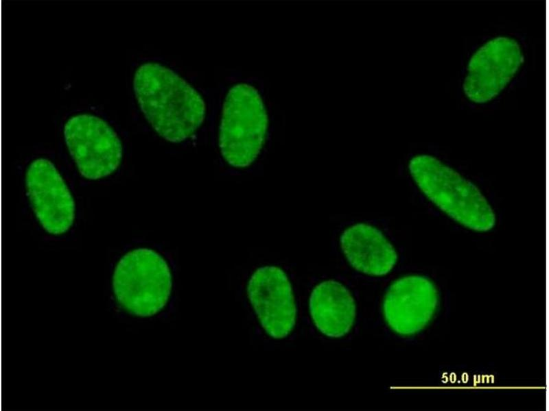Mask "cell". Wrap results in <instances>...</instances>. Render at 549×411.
<instances>
[{
	"label": "cell",
	"mask_w": 549,
	"mask_h": 411,
	"mask_svg": "<svg viewBox=\"0 0 549 411\" xmlns=\"http://www.w3.org/2000/svg\"><path fill=\"white\" fill-rule=\"evenodd\" d=\"M133 88L145 118L154 131L171 142L191 137L206 115L204 99L187 82L157 62L141 64Z\"/></svg>",
	"instance_id": "1"
},
{
	"label": "cell",
	"mask_w": 549,
	"mask_h": 411,
	"mask_svg": "<svg viewBox=\"0 0 549 411\" xmlns=\"http://www.w3.org/2000/svg\"><path fill=\"white\" fill-rule=\"evenodd\" d=\"M410 173L425 195L460 225L488 232L495 214L487 199L471 182L436 158L421 154L409 162Z\"/></svg>",
	"instance_id": "2"
},
{
	"label": "cell",
	"mask_w": 549,
	"mask_h": 411,
	"mask_svg": "<svg viewBox=\"0 0 549 411\" xmlns=\"http://www.w3.org/2000/svg\"><path fill=\"white\" fill-rule=\"evenodd\" d=\"M268 127V116L257 90L245 83L232 86L219 127L218 145L224 160L238 169L251 165L263 148Z\"/></svg>",
	"instance_id": "3"
},
{
	"label": "cell",
	"mask_w": 549,
	"mask_h": 411,
	"mask_svg": "<svg viewBox=\"0 0 549 411\" xmlns=\"http://www.w3.org/2000/svg\"><path fill=\"white\" fill-rule=\"evenodd\" d=\"M172 287L171 271L156 251L137 248L124 255L113 275L117 302L129 313L151 316L166 306Z\"/></svg>",
	"instance_id": "4"
},
{
	"label": "cell",
	"mask_w": 549,
	"mask_h": 411,
	"mask_svg": "<svg viewBox=\"0 0 549 411\" xmlns=\"http://www.w3.org/2000/svg\"><path fill=\"white\" fill-rule=\"evenodd\" d=\"M64 137L83 177L102 179L119 166L123 156L121 142L113 127L100 117L86 113L71 116L64 125Z\"/></svg>",
	"instance_id": "5"
},
{
	"label": "cell",
	"mask_w": 549,
	"mask_h": 411,
	"mask_svg": "<svg viewBox=\"0 0 549 411\" xmlns=\"http://www.w3.org/2000/svg\"><path fill=\"white\" fill-rule=\"evenodd\" d=\"M524 57L518 42L498 36L481 46L471 57L463 88L466 97L476 103L496 97L515 76Z\"/></svg>",
	"instance_id": "6"
},
{
	"label": "cell",
	"mask_w": 549,
	"mask_h": 411,
	"mask_svg": "<svg viewBox=\"0 0 549 411\" xmlns=\"http://www.w3.org/2000/svg\"><path fill=\"white\" fill-rule=\"evenodd\" d=\"M25 179L27 196L45 231L54 236L67 232L73 224L75 204L55 165L46 158L35 159L29 164Z\"/></svg>",
	"instance_id": "7"
},
{
	"label": "cell",
	"mask_w": 549,
	"mask_h": 411,
	"mask_svg": "<svg viewBox=\"0 0 549 411\" xmlns=\"http://www.w3.org/2000/svg\"><path fill=\"white\" fill-rule=\"evenodd\" d=\"M247 295L265 332L272 338H285L293 330L296 307L285 273L275 266L258 268L247 285Z\"/></svg>",
	"instance_id": "8"
},
{
	"label": "cell",
	"mask_w": 549,
	"mask_h": 411,
	"mask_svg": "<svg viewBox=\"0 0 549 411\" xmlns=\"http://www.w3.org/2000/svg\"><path fill=\"white\" fill-rule=\"evenodd\" d=\"M438 303V291L431 280L421 275H407L388 288L383 301V314L393 332L409 336L426 327Z\"/></svg>",
	"instance_id": "9"
},
{
	"label": "cell",
	"mask_w": 549,
	"mask_h": 411,
	"mask_svg": "<svg viewBox=\"0 0 549 411\" xmlns=\"http://www.w3.org/2000/svg\"><path fill=\"white\" fill-rule=\"evenodd\" d=\"M340 246L351 266L369 275H385L397 261L391 242L380 230L369 224L357 223L344 230Z\"/></svg>",
	"instance_id": "10"
},
{
	"label": "cell",
	"mask_w": 549,
	"mask_h": 411,
	"mask_svg": "<svg viewBox=\"0 0 549 411\" xmlns=\"http://www.w3.org/2000/svg\"><path fill=\"white\" fill-rule=\"evenodd\" d=\"M309 308L316 328L330 338H340L351 329L356 306L349 290L335 280L320 282L312 290Z\"/></svg>",
	"instance_id": "11"
}]
</instances>
